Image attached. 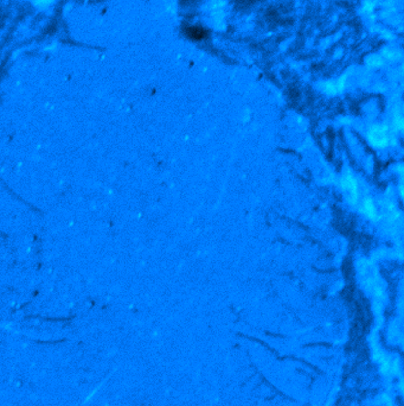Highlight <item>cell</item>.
<instances>
[{"label":"cell","mask_w":404,"mask_h":406,"mask_svg":"<svg viewBox=\"0 0 404 406\" xmlns=\"http://www.w3.org/2000/svg\"><path fill=\"white\" fill-rule=\"evenodd\" d=\"M369 140L373 146L384 147L389 142V135H388L387 129L382 126H376L371 130L369 133Z\"/></svg>","instance_id":"cell-1"},{"label":"cell","mask_w":404,"mask_h":406,"mask_svg":"<svg viewBox=\"0 0 404 406\" xmlns=\"http://www.w3.org/2000/svg\"><path fill=\"white\" fill-rule=\"evenodd\" d=\"M342 187H344L345 192L347 193V195H349L351 200L355 201L356 198H357V187H356L355 180H353L352 177L349 176V175L342 179Z\"/></svg>","instance_id":"cell-2"}]
</instances>
